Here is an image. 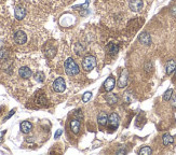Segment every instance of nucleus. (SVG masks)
Returning <instances> with one entry per match:
<instances>
[{"mask_svg":"<svg viewBox=\"0 0 176 155\" xmlns=\"http://www.w3.org/2000/svg\"><path fill=\"white\" fill-rule=\"evenodd\" d=\"M7 56H8L7 51H0V57H1V58H6Z\"/></svg>","mask_w":176,"mask_h":155,"instance_id":"obj_26","label":"nucleus"},{"mask_svg":"<svg viewBox=\"0 0 176 155\" xmlns=\"http://www.w3.org/2000/svg\"><path fill=\"white\" fill-rule=\"evenodd\" d=\"M14 15H15V18L18 20V21H21L23 18L25 17V15H26V11H25L24 8H22V7H16L14 10Z\"/></svg>","mask_w":176,"mask_h":155,"instance_id":"obj_11","label":"nucleus"},{"mask_svg":"<svg viewBox=\"0 0 176 155\" xmlns=\"http://www.w3.org/2000/svg\"><path fill=\"white\" fill-rule=\"evenodd\" d=\"M171 102H172V106L174 108H176V95L172 96V98H171Z\"/></svg>","mask_w":176,"mask_h":155,"instance_id":"obj_25","label":"nucleus"},{"mask_svg":"<svg viewBox=\"0 0 176 155\" xmlns=\"http://www.w3.org/2000/svg\"><path fill=\"white\" fill-rule=\"evenodd\" d=\"M151 153H152V150L150 149L149 146H143V148L139 150L138 154L139 155H150Z\"/></svg>","mask_w":176,"mask_h":155,"instance_id":"obj_19","label":"nucleus"},{"mask_svg":"<svg viewBox=\"0 0 176 155\" xmlns=\"http://www.w3.org/2000/svg\"><path fill=\"white\" fill-rule=\"evenodd\" d=\"M20 128H21V131L23 134H28V133L31 130V128H33V125H31V123L28 122V121H24V122L21 123Z\"/></svg>","mask_w":176,"mask_h":155,"instance_id":"obj_12","label":"nucleus"},{"mask_svg":"<svg viewBox=\"0 0 176 155\" xmlns=\"http://www.w3.org/2000/svg\"><path fill=\"white\" fill-rule=\"evenodd\" d=\"M172 13H173L174 15H176V7H175V8H173V9H172Z\"/></svg>","mask_w":176,"mask_h":155,"instance_id":"obj_31","label":"nucleus"},{"mask_svg":"<svg viewBox=\"0 0 176 155\" xmlns=\"http://www.w3.org/2000/svg\"><path fill=\"white\" fill-rule=\"evenodd\" d=\"M36 102L38 104H47V99H45V95H37Z\"/></svg>","mask_w":176,"mask_h":155,"instance_id":"obj_23","label":"nucleus"},{"mask_svg":"<svg viewBox=\"0 0 176 155\" xmlns=\"http://www.w3.org/2000/svg\"><path fill=\"white\" fill-rule=\"evenodd\" d=\"M176 69V63L174 60H169L167 63V66H165V71H167V75H172Z\"/></svg>","mask_w":176,"mask_h":155,"instance_id":"obj_13","label":"nucleus"},{"mask_svg":"<svg viewBox=\"0 0 176 155\" xmlns=\"http://www.w3.org/2000/svg\"><path fill=\"white\" fill-rule=\"evenodd\" d=\"M35 80L37 81V82H39V83H42L43 81H45V73L41 71H38L35 75Z\"/></svg>","mask_w":176,"mask_h":155,"instance_id":"obj_21","label":"nucleus"},{"mask_svg":"<svg viewBox=\"0 0 176 155\" xmlns=\"http://www.w3.org/2000/svg\"><path fill=\"white\" fill-rule=\"evenodd\" d=\"M172 96H173V90H172V88H169L167 92L164 93L163 100H165V101H170L171 98H172Z\"/></svg>","mask_w":176,"mask_h":155,"instance_id":"obj_20","label":"nucleus"},{"mask_svg":"<svg viewBox=\"0 0 176 155\" xmlns=\"http://www.w3.org/2000/svg\"><path fill=\"white\" fill-rule=\"evenodd\" d=\"M82 66H83V69L85 71H91L92 69L95 68L96 66V58L92 55H89V56H85L83 58V62H82Z\"/></svg>","mask_w":176,"mask_h":155,"instance_id":"obj_2","label":"nucleus"},{"mask_svg":"<svg viewBox=\"0 0 176 155\" xmlns=\"http://www.w3.org/2000/svg\"><path fill=\"white\" fill-rule=\"evenodd\" d=\"M64 67H65V72L68 75H76L80 71L79 66L72 58H67L65 64H64Z\"/></svg>","mask_w":176,"mask_h":155,"instance_id":"obj_1","label":"nucleus"},{"mask_svg":"<svg viewBox=\"0 0 176 155\" xmlns=\"http://www.w3.org/2000/svg\"><path fill=\"white\" fill-rule=\"evenodd\" d=\"M18 75L23 79H29L31 77V75H33V72H31V70L28 67H22L18 70Z\"/></svg>","mask_w":176,"mask_h":155,"instance_id":"obj_10","label":"nucleus"},{"mask_svg":"<svg viewBox=\"0 0 176 155\" xmlns=\"http://www.w3.org/2000/svg\"><path fill=\"white\" fill-rule=\"evenodd\" d=\"M54 55H55V49L52 48V46H49L48 50H45V56L48 58H52Z\"/></svg>","mask_w":176,"mask_h":155,"instance_id":"obj_22","label":"nucleus"},{"mask_svg":"<svg viewBox=\"0 0 176 155\" xmlns=\"http://www.w3.org/2000/svg\"><path fill=\"white\" fill-rule=\"evenodd\" d=\"M126 150H119V151H118V152H117V154L119 155V154H126Z\"/></svg>","mask_w":176,"mask_h":155,"instance_id":"obj_30","label":"nucleus"},{"mask_svg":"<svg viewBox=\"0 0 176 155\" xmlns=\"http://www.w3.org/2000/svg\"><path fill=\"white\" fill-rule=\"evenodd\" d=\"M162 141H163L164 146H170L174 142V138L170 134H164L163 137H162Z\"/></svg>","mask_w":176,"mask_h":155,"instance_id":"obj_17","label":"nucleus"},{"mask_svg":"<svg viewBox=\"0 0 176 155\" xmlns=\"http://www.w3.org/2000/svg\"><path fill=\"white\" fill-rule=\"evenodd\" d=\"M14 41L18 43V44H25L27 41V36L26 33L24 31H22V30H18L16 31L14 35Z\"/></svg>","mask_w":176,"mask_h":155,"instance_id":"obj_7","label":"nucleus"},{"mask_svg":"<svg viewBox=\"0 0 176 155\" xmlns=\"http://www.w3.org/2000/svg\"><path fill=\"white\" fill-rule=\"evenodd\" d=\"M107 50H108V53L110 54V55H115V54L118 53V51H119V48H118L116 44L110 43V44L107 46Z\"/></svg>","mask_w":176,"mask_h":155,"instance_id":"obj_18","label":"nucleus"},{"mask_svg":"<svg viewBox=\"0 0 176 155\" xmlns=\"http://www.w3.org/2000/svg\"><path fill=\"white\" fill-rule=\"evenodd\" d=\"M120 117L117 113H111L108 117V129H110L111 131L116 130L119 126Z\"/></svg>","mask_w":176,"mask_h":155,"instance_id":"obj_3","label":"nucleus"},{"mask_svg":"<svg viewBox=\"0 0 176 155\" xmlns=\"http://www.w3.org/2000/svg\"><path fill=\"white\" fill-rule=\"evenodd\" d=\"M138 41L144 45L151 44V37L148 33H142L138 37Z\"/></svg>","mask_w":176,"mask_h":155,"instance_id":"obj_9","label":"nucleus"},{"mask_svg":"<svg viewBox=\"0 0 176 155\" xmlns=\"http://www.w3.org/2000/svg\"><path fill=\"white\" fill-rule=\"evenodd\" d=\"M97 122L99 126H105L108 123V115L105 112H101L97 115Z\"/></svg>","mask_w":176,"mask_h":155,"instance_id":"obj_14","label":"nucleus"},{"mask_svg":"<svg viewBox=\"0 0 176 155\" xmlns=\"http://www.w3.org/2000/svg\"><path fill=\"white\" fill-rule=\"evenodd\" d=\"M14 113H15V109H13V110H11V111H10L9 115H8V116H6V119H4V121H6V120H8V119H10V117H11V116H12Z\"/></svg>","mask_w":176,"mask_h":155,"instance_id":"obj_28","label":"nucleus"},{"mask_svg":"<svg viewBox=\"0 0 176 155\" xmlns=\"http://www.w3.org/2000/svg\"><path fill=\"white\" fill-rule=\"evenodd\" d=\"M116 85V80L113 77H109L106 79V81L104 82V90L106 92H110L113 90V87Z\"/></svg>","mask_w":176,"mask_h":155,"instance_id":"obj_8","label":"nucleus"},{"mask_svg":"<svg viewBox=\"0 0 176 155\" xmlns=\"http://www.w3.org/2000/svg\"><path fill=\"white\" fill-rule=\"evenodd\" d=\"M91 97H92V93L91 92H87L83 94V97H82V101L83 102H88L91 99Z\"/></svg>","mask_w":176,"mask_h":155,"instance_id":"obj_24","label":"nucleus"},{"mask_svg":"<svg viewBox=\"0 0 176 155\" xmlns=\"http://www.w3.org/2000/svg\"><path fill=\"white\" fill-rule=\"evenodd\" d=\"M128 81H129V72L126 69H124V70H122L121 75H120L119 81H118V86H119L120 88L126 87V85H128Z\"/></svg>","mask_w":176,"mask_h":155,"instance_id":"obj_5","label":"nucleus"},{"mask_svg":"<svg viewBox=\"0 0 176 155\" xmlns=\"http://www.w3.org/2000/svg\"><path fill=\"white\" fill-rule=\"evenodd\" d=\"M7 131L6 130H3V131H1L0 133V143L2 142V139H3V136H4V134H6Z\"/></svg>","mask_w":176,"mask_h":155,"instance_id":"obj_29","label":"nucleus"},{"mask_svg":"<svg viewBox=\"0 0 176 155\" xmlns=\"http://www.w3.org/2000/svg\"><path fill=\"white\" fill-rule=\"evenodd\" d=\"M174 75H175V78H176V69H175V71H174Z\"/></svg>","mask_w":176,"mask_h":155,"instance_id":"obj_32","label":"nucleus"},{"mask_svg":"<svg viewBox=\"0 0 176 155\" xmlns=\"http://www.w3.org/2000/svg\"><path fill=\"white\" fill-rule=\"evenodd\" d=\"M129 7L133 12H139L140 10L143 9L144 3L142 0H130Z\"/></svg>","mask_w":176,"mask_h":155,"instance_id":"obj_6","label":"nucleus"},{"mask_svg":"<svg viewBox=\"0 0 176 155\" xmlns=\"http://www.w3.org/2000/svg\"><path fill=\"white\" fill-rule=\"evenodd\" d=\"M105 99L109 104H115L118 102V96L116 94H111V93H108L107 95H105Z\"/></svg>","mask_w":176,"mask_h":155,"instance_id":"obj_15","label":"nucleus"},{"mask_svg":"<svg viewBox=\"0 0 176 155\" xmlns=\"http://www.w3.org/2000/svg\"><path fill=\"white\" fill-rule=\"evenodd\" d=\"M62 133H63V130H62V129H58V130L56 131V133H55V135H54V138H58L61 136V135H62Z\"/></svg>","mask_w":176,"mask_h":155,"instance_id":"obj_27","label":"nucleus"},{"mask_svg":"<svg viewBox=\"0 0 176 155\" xmlns=\"http://www.w3.org/2000/svg\"><path fill=\"white\" fill-rule=\"evenodd\" d=\"M70 128H72V130L75 134H77L78 131H79V129H80V121L76 119L72 120V122H70Z\"/></svg>","mask_w":176,"mask_h":155,"instance_id":"obj_16","label":"nucleus"},{"mask_svg":"<svg viewBox=\"0 0 176 155\" xmlns=\"http://www.w3.org/2000/svg\"><path fill=\"white\" fill-rule=\"evenodd\" d=\"M66 88V83L63 78H57L53 82V90L56 93H63Z\"/></svg>","mask_w":176,"mask_h":155,"instance_id":"obj_4","label":"nucleus"}]
</instances>
